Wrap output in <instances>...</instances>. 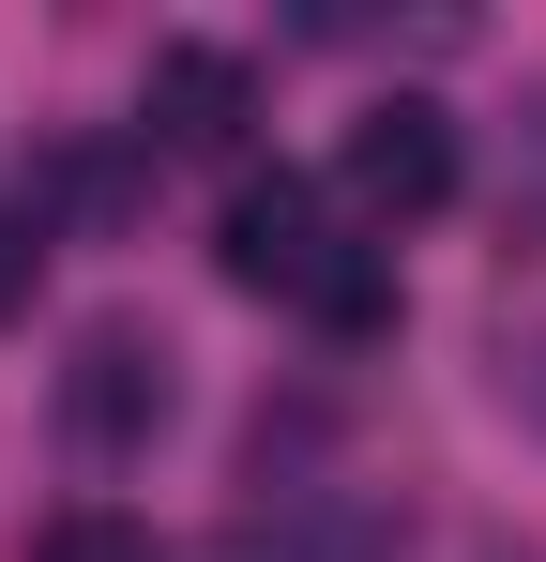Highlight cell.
<instances>
[{"label": "cell", "mask_w": 546, "mask_h": 562, "mask_svg": "<svg viewBox=\"0 0 546 562\" xmlns=\"http://www.w3.org/2000/svg\"><path fill=\"white\" fill-rule=\"evenodd\" d=\"M501 411H516V426H546V319H516V335H501Z\"/></svg>", "instance_id": "ba28073f"}, {"label": "cell", "mask_w": 546, "mask_h": 562, "mask_svg": "<svg viewBox=\"0 0 546 562\" xmlns=\"http://www.w3.org/2000/svg\"><path fill=\"white\" fill-rule=\"evenodd\" d=\"M31 562H168V548H152L137 517H106V502H77V517H46V532H31Z\"/></svg>", "instance_id": "8992f818"}, {"label": "cell", "mask_w": 546, "mask_h": 562, "mask_svg": "<svg viewBox=\"0 0 546 562\" xmlns=\"http://www.w3.org/2000/svg\"><path fill=\"white\" fill-rule=\"evenodd\" d=\"M31 274H46V213H31V198H0V319L31 304Z\"/></svg>", "instance_id": "52a82bcc"}, {"label": "cell", "mask_w": 546, "mask_h": 562, "mask_svg": "<svg viewBox=\"0 0 546 562\" xmlns=\"http://www.w3.org/2000/svg\"><path fill=\"white\" fill-rule=\"evenodd\" d=\"M168 411H182L168 335L91 319V335H77V366H61V441H77V457H152V441H168Z\"/></svg>", "instance_id": "6da1fadb"}, {"label": "cell", "mask_w": 546, "mask_h": 562, "mask_svg": "<svg viewBox=\"0 0 546 562\" xmlns=\"http://www.w3.org/2000/svg\"><path fill=\"white\" fill-rule=\"evenodd\" d=\"M304 319H319V335H334V350H364V335H395V274H379V259H334V274H319V304H304Z\"/></svg>", "instance_id": "5b68a950"}, {"label": "cell", "mask_w": 546, "mask_h": 562, "mask_svg": "<svg viewBox=\"0 0 546 562\" xmlns=\"http://www.w3.org/2000/svg\"><path fill=\"white\" fill-rule=\"evenodd\" d=\"M213 259H228V289L319 304V274H334L350 244H334V213H319V183H304V168H243V183H228V213H213Z\"/></svg>", "instance_id": "7a4b0ae2"}, {"label": "cell", "mask_w": 546, "mask_h": 562, "mask_svg": "<svg viewBox=\"0 0 546 562\" xmlns=\"http://www.w3.org/2000/svg\"><path fill=\"white\" fill-rule=\"evenodd\" d=\"M350 198H364V213H395V228L441 213V198H455V122H441L425 92H379V106L350 122Z\"/></svg>", "instance_id": "3957f363"}, {"label": "cell", "mask_w": 546, "mask_h": 562, "mask_svg": "<svg viewBox=\"0 0 546 562\" xmlns=\"http://www.w3.org/2000/svg\"><path fill=\"white\" fill-rule=\"evenodd\" d=\"M243 122H259L243 46H152V77H137V137L152 153H228Z\"/></svg>", "instance_id": "277c9868"}]
</instances>
